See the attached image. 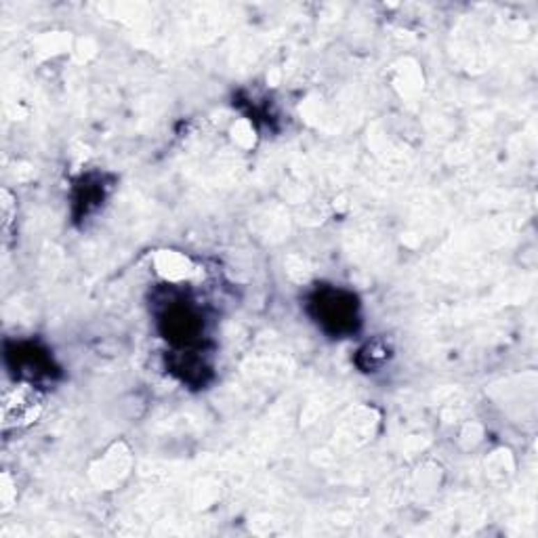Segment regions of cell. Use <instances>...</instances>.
I'll list each match as a JSON object with an SVG mask.
<instances>
[{"label":"cell","mask_w":538,"mask_h":538,"mask_svg":"<svg viewBox=\"0 0 538 538\" xmlns=\"http://www.w3.org/2000/svg\"><path fill=\"white\" fill-rule=\"evenodd\" d=\"M156 265H158V271H160V274H164L168 280H175V282L191 280V278L198 274L196 265H193L187 257H183V255H179V253H173V251L160 253L158 259H156Z\"/></svg>","instance_id":"2"},{"label":"cell","mask_w":538,"mask_h":538,"mask_svg":"<svg viewBox=\"0 0 538 538\" xmlns=\"http://www.w3.org/2000/svg\"><path fill=\"white\" fill-rule=\"evenodd\" d=\"M13 498H15V490H13L9 473H5L3 475V490H0V503H3V511H7L11 507Z\"/></svg>","instance_id":"3"},{"label":"cell","mask_w":538,"mask_h":538,"mask_svg":"<svg viewBox=\"0 0 538 538\" xmlns=\"http://www.w3.org/2000/svg\"><path fill=\"white\" fill-rule=\"evenodd\" d=\"M13 204H11V198H9V193L7 191H3V228L7 230L9 228V223H11V219H13Z\"/></svg>","instance_id":"4"},{"label":"cell","mask_w":538,"mask_h":538,"mask_svg":"<svg viewBox=\"0 0 538 538\" xmlns=\"http://www.w3.org/2000/svg\"><path fill=\"white\" fill-rule=\"evenodd\" d=\"M0 410H3V429H24L40 418L45 397L34 385L15 383L5 387Z\"/></svg>","instance_id":"1"}]
</instances>
